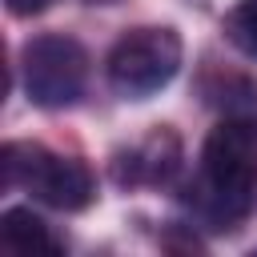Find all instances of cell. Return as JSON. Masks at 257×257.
Segmentation results:
<instances>
[{
    "instance_id": "obj_1",
    "label": "cell",
    "mask_w": 257,
    "mask_h": 257,
    "mask_svg": "<svg viewBox=\"0 0 257 257\" xmlns=\"http://www.w3.org/2000/svg\"><path fill=\"white\" fill-rule=\"evenodd\" d=\"M253 197H257V124L229 116L205 137L193 205L213 229H229L253 209Z\"/></svg>"
},
{
    "instance_id": "obj_2",
    "label": "cell",
    "mask_w": 257,
    "mask_h": 257,
    "mask_svg": "<svg viewBox=\"0 0 257 257\" xmlns=\"http://www.w3.org/2000/svg\"><path fill=\"white\" fill-rule=\"evenodd\" d=\"M0 169H4L8 189H28L36 201H44L60 213H80L96 201L92 169L76 157H60L44 145L8 141L0 153Z\"/></svg>"
},
{
    "instance_id": "obj_3",
    "label": "cell",
    "mask_w": 257,
    "mask_h": 257,
    "mask_svg": "<svg viewBox=\"0 0 257 257\" xmlns=\"http://www.w3.org/2000/svg\"><path fill=\"white\" fill-rule=\"evenodd\" d=\"M181 56H185V48H181L177 28L149 24V28L124 32L112 44L104 72H108L112 92H120L124 100H149L153 92H161L177 76Z\"/></svg>"
},
{
    "instance_id": "obj_4",
    "label": "cell",
    "mask_w": 257,
    "mask_h": 257,
    "mask_svg": "<svg viewBox=\"0 0 257 257\" xmlns=\"http://www.w3.org/2000/svg\"><path fill=\"white\" fill-rule=\"evenodd\" d=\"M24 68V92L40 108H68L80 100L84 80H88V52L80 40L64 32H44L32 36L20 52Z\"/></svg>"
},
{
    "instance_id": "obj_5",
    "label": "cell",
    "mask_w": 257,
    "mask_h": 257,
    "mask_svg": "<svg viewBox=\"0 0 257 257\" xmlns=\"http://www.w3.org/2000/svg\"><path fill=\"white\" fill-rule=\"evenodd\" d=\"M177 169H181V137L165 124L145 133L137 145L116 153L112 161V177L120 185H169Z\"/></svg>"
},
{
    "instance_id": "obj_6",
    "label": "cell",
    "mask_w": 257,
    "mask_h": 257,
    "mask_svg": "<svg viewBox=\"0 0 257 257\" xmlns=\"http://www.w3.org/2000/svg\"><path fill=\"white\" fill-rule=\"evenodd\" d=\"M0 245L8 253H60V241L52 237V229L32 213V209H8L0 217Z\"/></svg>"
},
{
    "instance_id": "obj_7",
    "label": "cell",
    "mask_w": 257,
    "mask_h": 257,
    "mask_svg": "<svg viewBox=\"0 0 257 257\" xmlns=\"http://www.w3.org/2000/svg\"><path fill=\"white\" fill-rule=\"evenodd\" d=\"M221 28H225L229 44H237L245 56L257 60V0H241L237 8H229Z\"/></svg>"
},
{
    "instance_id": "obj_8",
    "label": "cell",
    "mask_w": 257,
    "mask_h": 257,
    "mask_svg": "<svg viewBox=\"0 0 257 257\" xmlns=\"http://www.w3.org/2000/svg\"><path fill=\"white\" fill-rule=\"evenodd\" d=\"M4 4H8L12 16H36V12H44L52 0H4Z\"/></svg>"
},
{
    "instance_id": "obj_9",
    "label": "cell",
    "mask_w": 257,
    "mask_h": 257,
    "mask_svg": "<svg viewBox=\"0 0 257 257\" xmlns=\"http://www.w3.org/2000/svg\"><path fill=\"white\" fill-rule=\"evenodd\" d=\"M88 4H112V0H88Z\"/></svg>"
}]
</instances>
